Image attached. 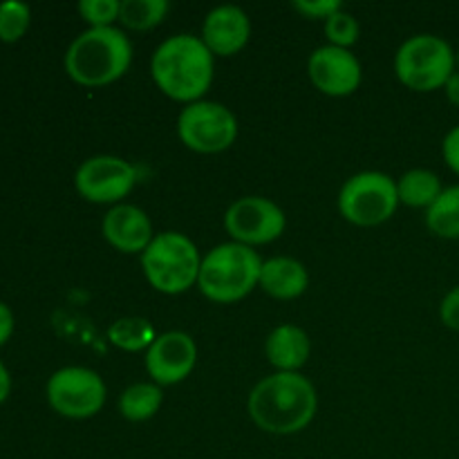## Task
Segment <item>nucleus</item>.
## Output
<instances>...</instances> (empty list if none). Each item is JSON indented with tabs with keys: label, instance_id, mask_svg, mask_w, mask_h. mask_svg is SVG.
Listing matches in <instances>:
<instances>
[{
	"label": "nucleus",
	"instance_id": "obj_1",
	"mask_svg": "<svg viewBox=\"0 0 459 459\" xmlns=\"http://www.w3.org/2000/svg\"><path fill=\"white\" fill-rule=\"evenodd\" d=\"M316 388L300 372H273L254 385L247 402L251 421L269 435H296L314 421Z\"/></svg>",
	"mask_w": 459,
	"mask_h": 459
},
{
	"label": "nucleus",
	"instance_id": "obj_2",
	"mask_svg": "<svg viewBox=\"0 0 459 459\" xmlns=\"http://www.w3.org/2000/svg\"><path fill=\"white\" fill-rule=\"evenodd\" d=\"M215 61L202 39L175 34L160 43L151 58V76L157 88L179 103L202 101L213 83Z\"/></svg>",
	"mask_w": 459,
	"mask_h": 459
},
{
	"label": "nucleus",
	"instance_id": "obj_3",
	"mask_svg": "<svg viewBox=\"0 0 459 459\" xmlns=\"http://www.w3.org/2000/svg\"><path fill=\"white\" fill-rule=\"evenodd\" d=\"M65 72L83 88L119 81L133 65V43L119 27H88L67 48Z\"/></svg>",
	"mask_w": 459,
	"mask_h": 459
},
{
	"label": "nucleus",
	"instance_id": "obj_4",
	"mask_svg": "<svg viewBox=\"0 0 459 459\" xmlns=\"http://www.w3.org/2000/svg\"><path fill=\"white\" fill-rule=\"evenodd\" d=\"M263 258L240 242H222L202 255L197 290L209 300L231 305L247 299L260 282Z\"/></svg>",
	"mask_w": 459,
	"mask_h": 459
},
{
	"label": "nucleus",
	"instance_id": "obj_5",
	"mask_svg": "<svg viewBox=\"0 0 459 459\" xmlns=\"http://www.w3.org/2000/svg\"><path fill=\"white\" fill-rule=\"evenodd\" d=\"M200 267V249L179 231L157 233L142 254V272L148 285L166 296L184 294L195 287Z\"/></svg>",
	"mask_w": 459,
	"mask_h": 459
},
{
	"label": "nucleus",
	"instance_id": "obj_6",
	"mask_svg": "<svg viewBox=\"0 0 459 459\" xmlns=\"http://www.w3.org/2000/svg\"><path fill=\"white\" fill-rule=\"evenodd\" d=\"M455 70V49L437 34L411 36L394 54V74L412 92L444 90Z\"/></svg>",
	"mask_w": 459,
	"mask_h": 459
},
{
	"label": "nucleus",
	"instance_id": "obj_7",
	"mask_svg": "<svg viewBox=\"0 0 459 459\" xmlns=\"http://www.w3.org/2000/svg\"><path fill=\"white\" fill-rule=\"evenodd\" d=\"M341 215L354 227H379L399 209L397 179L381 170H363L352 175L339 191Z\"/></svg>",
	"mask_w": 459,
	"mask_h": 459
},
{
	"label": "nucleus",
	"instance_id": "obj_8",
	"mask_svg": "<svg viewBox=\"0 0 459 459\" xmlns=\"http://www.w3.org/2000/svg\"><path fill=\"white\" fill-rule=\"evenodd\" d=\"M178 134L188 151L215 155L236 143L238 119L224 103L202 99L182 108L178 117Z\"/></svg>",
	"mask_w": 459,
	"mask_h": 459
},
{
	"label": "nucleus",
	"instance_id": "obj_9",
	"mask_svg": "<svg viewBox=\"0 0 459 459\" xmlns=\"http://www.w3.org/2000/svg\"><path fill=\"white\" fill-rule=\"evenodd\" d=\"M48 403L67 420H90L106 406V381L83 366H67L54 372L45 385Z\"/></svg>",
	"mask_w": 459,
	"mask_h": 459
},
{
	"label": "nucleus",
	"instance_id": "obj_10",
	"mask_svg": "<svg viewBox=\"0 0 459 459\" xmlns=\"http://www.w3.org/2000/svg\"><path fill=\"white\" fill-rule=\"evenodd\" d=\"M137 179V169L124 157L94 155L76 169L74 188L85 202L117 206L133 193Z\"/></svg>",
	"mask_w": 459,
	"mask_h": 459
},
{
	"label": "nucleus",
	"instance_id": "obj_11",
	"mask_svg": "<svg viewBox=\"0 0 459 459\" xmlns=\"http://www.w3.org/2000/svg\"><path fill=\"white\" fill-rule=\"evenodd\" d=\"M285 211L269 197H240L224 213V229L231 240L251 247V249L278 240L285 233Z\"/></svg>",
	"mask_w": 459,
	"mask_h": 459
},
{
	"label": "nucleus",
	"instance_id": "obj_12",
	"mask_svg": "<svg viewBox=\"0 0 459 459\" xmlns=\"http://www.w3.org/2000/svg\"><path fill=\"white\" fill-rule=\"evenodd\" d=\"M307 74L318 92L336 99L354 94L363 81V70L357 54L330 43L321 45L309 54Z\"/></svg>",
	"mask_w": 459,
	"mask_h": 459
},
{
	"label": "nucleus",
	"instance_id": "obj_13",
	"mask_svg": "<svg viewBox=\"0 0 459 459\" xmlns=\"http://www.w3.org/2000/svg\"><path fill=\"white\" fill-rule=\"evenodd\" d=\"M197 363V345L191 334L179 330L164 332L146 350V372L157 385L182 384Z\"/></svg>",
	"mask_w": 459,
	"mask_h": 459
},
{
	"label": "nucleus",
	"instance_id": "obj_14",
	"mask_svg": "<svg viewBox=\"0 0 459 459\" xmlns=\"http://www.w3.org/2000/svg\"><path fill=\"white\" fill-rule=\"evenodd\" d=\"M200 39L213 56H233V54L242 52L249 43V16L238 4H220L206 13Z\"/></svg>",
	"mask_w": 459,
	"mask_h": 459
},
{
	"label": "nucleus",
	"instance_id": "obj_15",
	"mask_svg": "<svg viewBox=\"0 0 459 459\" xmlns=\"http://www.w3.org/2000/svg\"><path fill=\"white\" fill-rule=\"evenodd\" d=\"M101 233L112 249L121 251V254L139 255L146 251V247L155 238L148 213L134 204L112 206L103 218Z\"/></svg>",
	"mask_w": 459,
	"mask_h": 459
},
{
	"label": "nucleus",
	"instance_id": "obj_16",
	"mask_svg": "<svg viewBox=\"0 0 459 459\" xmlns=\"http://www.w3.org/2000/svg\"><path fill=\"white\" fill-rule=\"evenodd\" d=\"M258 287L276 300H294L307 291L309 273L300 260L276 255V258L263 260Z\"/></svg>",
	"mask_w": 459,
	"mask_h": 459
},
{
	"label": "nucleus",
	"instance_id": "obj_17",
	"mask_svg": "<svg viewBox=\"0 0 459 459\" xmlns=\"http://www.w3.org/2000/svg\"><path fill=\"white\" fill-rule=\"evenodd\" d=\"M312 343L303 327L282 323L273 327L264 343V354L276 372H299L307 363Z\"/></svg>",
	"mask_w": 459,
	"mask_h": 459
},
{
	"label": "nucleus",
	"instance_id": "obj_18",
	"mask_svg": "<svg viewBox=\"0 0 459 459\" xmlns=\"http://www.w3.org/2000/svg\"><path fill=\"white\" fill-rule=\"evenodd\" d=\"M442 179L429 169H411L397 179L399 202L411 206V209L429 211L435 204V200L442 195Z\"/></svg>",
	"mask_w": 459,
	"mask_h": 459
},
{
	"label": "nucleus",
	"instance_id": "obj_19",
	"mask_svg": "<svg viewBox=\"0 0 459 459\" xmlns=\"http://www.w3.org/2000/svg\"><path fill=\"white\" fill-rule=\"evenodd\" d=\"M161 403H164L161 385L152 384V381H139L121 393L119 412L124 420L139 424V421L152 420L160 412Z\"/></svg>",
	"mask_w": 459,
	"mask_h": 459
},
{
	"label": "nucleus",
	"instance_id": "obj_20",
	"mask_svg": "<svg viewBox=\"0 0 459 459\" xmlns=\"http://www.w3.org/2000/svg\"><path fill=\"white\" fill-rule=\"evenodd\" d=\"M157 332L148 318L142 316H124L117 318L110 327H108V341L115 345L117 350L124 352H146L157 339Z\"/></svg>",
	"mask_w": 459,
	"mask_h": 459
},
{
	"label": "nucleus",
	"instance_id": "obj_21",
	"mask_svg": "<svg viewBox=\"0 0 459 459\" xmlns=\"http://www.w3.org/2000/svg\"><path fill=\"white\" fill-rule=\"evenodd\" d=\"M426 227L444 240H459V184L446 186L426 211Z\"/></svg>",
	"mask_w": 459,
	"mask_h": 459
},
{
	"label": "nucleus",
	"instance_id": "obj_22",
	"mask_svg": "<svg viewBox=\"0 0 459 459\" xmlns=\"http://www.w3.org/2000/svg\"><path fill=\"white\" fill-rule=\"evenodd\" d=\"M169 0H121L119 22L126 30L148 31L169 16Z\"/></svg>",
	"mask_w": 459,
	"mask_h": 459
},
{
	"label": "nucleus",
	"instance_id": "obj_23",
	"mask_svg": "<svg viewBox=\"0 0 459 459\" xmlns=\"http://www.w3.org/2000/svg\"><path fill=\"white\" fill-rule=\"evenodd\" d=\"M31 22V9L21 0H4L0 3V40L16 43L27 34Z\"/></svg>",
	"mask_w": 459,
	"mask_h": 459
},
{
	"label": "nucleus",
	"instance_id": "obj_24",
	"mask_svg": "<svg viewBox=\"0 0 459 459\" xmlns=\"http://www.w3.org/2000/svg\"><path fill=\"white\" fill-rule=\"evenodd\" d=\"M359 34H361L359 21L345 9H339L325 21V36L330 45H336V48L350 49L359 40Z\"/></svg>",
	"mask_w": 459,
	"mask_h": 459
},
{
	"label": "nucleus",
	"instance_id": "obj_25",
	"mask_svg": "<svg viewBox=\"0 0 459 459\" xmlns=\"http://www.w3.org/2000/svg\"><path fill=\"white\" fill-rule=\"evenodd\" d=\"M121 0H81L79 13L90 27H115L119 21Z\"/></svg>",
	"mask_w": 459,
	"mask_h": 459
},
{
	"label": "nucleus",
	"instance_id": "obj_26",
	"mask_svg": "<svg viewBox=\"0 0 459 459\" xmlns=\"http://www.w3.org/2000/svg\"><path fill=\"white\" fill-rule=\"evenodd\" d=\"M294 9L303 16L312 18V21H316V18L327 21L332 13L343 9V3L341 0H294Z\"/></svg>",
	"mask_w": 459,
	"mask_h": 459
},
{
	"label": "nucleus",
	"instance_id": "obj_27",
	"mask_svg": "<svg viewBox=\"0 0 459 459\" xmlns=\"http://www.w3.org/2000/svg\"><path fill=\"white\" fill-rule=\"evenodd\" d=\"M439 321L448 330L459 332V285L453 287L451 291H446V296L439 303Z\"/></svg>",
	"mask_w": 459,
	"mask_h": 459
},
{
	"label": "nucleus",
	"instance_id": "obj_28",
	"mask_svg": "<svg viewBox=\"0 0 459 459\" xmlns=\"http://www.w3.org/2000/svg\"><path fill=\"white\" fill-rule=\"evenodd\" d=\"M442 157L444 164H446L453 173L459 175V124L453 126L446 133V137H444Z\"/></svg>",
	"mask_w": 459,
	"mask_h": 459
},
{
	"label": "nucleus",
	"instance_id": "obj_29",
	"mask_svg": "<svg viewBox=\"0 0 459 459\" xmlns=\"http://www.w3.org/2000/svg\"><path fill=\"white\" fill-rule=\"evenodd\" d=\"M13 325H16V321H13L12 307L0 300V348H3L9 339H12Z\"/></svg>",
	"mask_w": 459,
	"mask_h": 459
},
{
	"label": "nucleus",
	"instance_id": "obj_30",
	"mask_svg": "<svg viewBox=\"0 0 459 459\" xmlns=\"http://www.w3.org/2000/svg\"><path fill=\"white\" fill-rule=\"evenodd\" d=\"M444 94H446L448 103H453V106L459 108V72L457 70L453 72V76L446 81V85H444Z\"/></svg>",
	"mask_w": 459,
	"mask_h": 459
},
{
	"label": "nucleus",
	"instance_id": "obj_31",
	"mask_svg": "<svg viewBox=\"0 0 459 459\" xmlns=\"http://www.w3.org/2000/svg\"><path fill=\"white\" fill-rule=\"evenodd\" d=\"M9 393H12V375H9L7 366L0 361V403L7 402Z\"/></svg>",
	"mask_w": 459,
	"mask_h": 459
},
{
	"label": "nucleus",
	"instance_id": "obj_32",
	"mask_svg": "<svg viewBox=\"0 0 459 459\" xmlns=\"http://www.w3.org/2000/svg\"><path fill=\"white\" fill-rule=\"evenodd\" d=\"M455 63H457V72H459V49L455 52Z\"/></svg>",
	"mask_w": 459,
	"mask_h": 459
}]
</instances>
